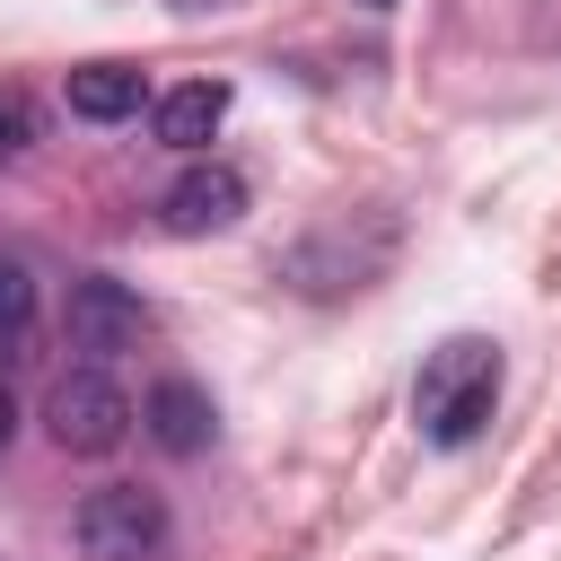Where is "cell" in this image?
Masks as SVG:
<instances>
[{
    "label": "cell",
    "mask_w": 561,
    "mask_h": 561,
    "mask_svg": "<svg viewBox=\"0 0 561 561\" xmlns=\"http://www.w3.org/2000/svg\"><path fill=\"white\" fill-rule=\"evenodd\" d=\"M491 403H500V342H482V333H447L412 377V421H421L430 447L482 438Z\"/></svg>",
    "instance_id": "obj_1"
},
{
    "label": "cell",
    "mask_w": 561,
    "mask_h": 561,
    "mask_svg": "<svg viewBox=\"0 0 561 561\" xmlns=\"http://www.w3.org/2000/svg\"><path fill=\"white\" fill-rule=\"evenodd\" d=\"M70 543L88 561H158L167 543V500L140 491V482H96L79 508H70Z\"/></svg>",
    "instance_id": "obj_2"
},
{
    "label": "cell",
    "mask_w": 561,
    "mask_h": 561,
    "mask_svg": "<svg viewBox=\"0 0 561 561\" xmlns=\"http://www.w3.org/2000/svg\"><path fill=\"white\" fill-rule=\"evenodd\" d=\"M44 430H53L61 456H114V447L131 438V403H123V386H114L105 368H70V377L44 394Z\"/></svg>",
    "instance_id": "obj_3"
},
{
    "label": "cell",
    "mask_w": 561,
    "mask_h": 561,
    "mask_svg": "<svg viewBox=\"0 0 561 561\" xmlns=\"http://www.w3.org/2000/svg\"><path fill=\"white\" fill-rule=\"evenodd\" d=\"M140 333H149V316H140V298H131L123 280H105V272L70 280V298H61V342L79 351V368H105V359L140 351Z\"/></svg>",
    "instance_id": "obj_4"
},
{
    "label": "cell",
    "mask_w": 561,
    "mask_h": 561,
    "mask_svg": "<svg viewBox=\"0 0 561 561\" xmlns=\"http://www.w3.org/2000/svg\"><path fill=\"white\" fill-rule=\"evenodd\" d=\"M386 254H394V228L377 219L368 237H351V219H333V228H316L307 245H289V280L307 289V298H342V289H368L377 272H386Z\"/></svg>",
    "instance_id": "obj_5"
},
{
    "label": "cell",
    "mask_w": 561,
    "mask_h": 561,
    "mask_svg": "<svg viewBox=\"0 0 561 561\" xmlns=\"http://www.w3.org/2000/svg\"><path fill=\"white\" fill-rule=\"evenodd\" d=\"M237 219H245V175H237V167L193 158V167L158 193V228H167V237H219V228H237Z\"/></svg>",
    "instance_id": "obj_6"
},
{
    "label": "cell",
    "mask_w": 561,
    "mask_h": 561,
    "mask_svg": "<svg viewBox=\"0 0 561 561\" xmlns=\"http://www.w3.org/2000/svg\"><path fill=\"white\" fill-rule=\"evenodd\" d=\"M140 430H149L167 456H202V447L219 438V412H210V394H202L193 377H158L149 403H140Z\"/></svg>",
    "instance_id": "obj_7"
},
{
    "label": "cell",
    "mask_w": 561,
    "mask_h": 561,
    "mask_svg": "<svg viewBox=\"0 0 561 561\" xmlns=\"http://www.w3.org/2000/svg\"><path fill=\"white\" fill-rule=\"evenodd\" d=\"M61 96H70V114H79V123H123V114H140L149 79H140L131 61H79V70L61 79Z\"/></svg>",
    "instance_id": "obj_8"
},
{
    "label": "cell",
    "mask_w": 561,
    "mask_h": 561,
    "mask_svg": "<svg viewBox=\"0 0 561 561\" xmlns=\"http://www.w3.org/2000/svg\"><path fill=\"white\" fill-rule=\"evenodd\" d=\"M219 123H228V88H219V79H184V88H167V96H158V140H167V149H184V158H193V149H210V131H219Z\"/></svg>",
    "instance_id": "obj_9"
},
{
    "label": "cell",
    "mask_w": 561,
    "mask_h": 561,
    "mask_svg": "<svg viewBox=\"0 0 561 561\" xmlns=\"http://www.w3.org/2000/svg\"><path fill=\"white\" fill-rule=\"evenodd\" d=\"M26 316H35V280H26V263H18V254H0V342H18V333H26Z\"/></svg>",
    "instance_id": "obj_10"
},
{
    "label": "cell",
    "mask_w": 561,
    "mask_h": 561,
    "mask_svg": "<svg viewBox=\"0 0 561 561\" xmlns=\"http://www.w3.org/2000/svg\"><path fill=\"white\" fill-rule=\"evenodd\" d=\"M18 438V403H9V386H0V447Z\"/></svg>",
    "instance_id": "obj_11"
},
{
    "label": "cell",
    "mask_w": 561,
    "mask_h": 561,
    "mask_svg": "<svg viewBox=\"0 0 561 561\" xmlns=\"http://www.w3.org/2000/svg\"><path fill=\"white\" fill-rule=\"evenodd\" d=\"M543 44H561V18H543Z\"/></svg>",
    "instance_id": "obj_12"
},
{
    "label": "cell",
    "mask_w": 561,
    "mask_h": 561,
    "mask_svg": "<svg viewBox=\"0 0 561 561\" xmlns=\"http://www.w3.org/2000/svg\"><path fill=\"white\" fill-rule=\"evenodd\" d=\"M377 9H386V0H377Z\"/></svg>",
    "instance_id": "obj_13"
}]
</instances>
